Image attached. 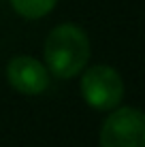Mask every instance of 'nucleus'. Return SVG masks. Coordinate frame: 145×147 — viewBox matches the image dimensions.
Listing matches in <instances>:
<instances>
[{"mask_svg": "<svg viewBox=\"0 0 145 147\" xmlns=\"http://www.w3.org/2000/svg\"><path fill=\"white\" fill-rule=\"evenodd\" d=\"M90 60V38L75 24H60L45 38V66L60 79L77 77Z\"/></svg>", "mask_w": 145, "mask_h": 147, "instance_id": "nucleus-1", "label": "nucleus"}, {"mask_svg": "<svg viewBox=\"0 0 145 147\" xmlns=\"http://www.w3.org/2000/svg\"><path fill=\"white\" fill-rule=\"evenodd\" d=\"M81 96L96 111H111L124 98V81L111 66L96 64L81 77Z\"/></svg>", "mask_w": 145, "mask_h": 147, "instance_id": "nucleus-2", "label": "nucleus"}, {"mask_svg": "<svg viewBox=\"0 0 145 147\" xmlns=\"http://www.w3.org/2000/svg\"><path fill=\"white\" fill-rule=\"evenodd\" d=\"M100 147H145V119L134 107H115L100 128Z\"/></svg>", "mask_w": 145, "mask_h": 147, "instance_id": "nucleus-3", "label": "nucleus"}, {"mask_svg": "<svg viewBox=\"0 0 145 147\" xmlns=\"http://www.w3.org/2000/svg\"><path fill=\"white\" fill-rule=\"evenodd\" d=\"M7 81L19 94L36 96L49 85V70L32 55H17L7 64Z\"/></svg>", "mask_w": 145, "mask_h": 147, "instance_id": "nucleus-4", "label": "nucleus"}, {"mask_svg": "<svg viewBox=\"0 0 145 147\" xmlns=\"http://www.w3.org/2000/svg\"><path fill=\"white\" fill-rule=\"evenodd\" d=\"M58 0H11L13 9L17 15L26 19H41L47 13L53 11Z\"/></svg>", "mask_w": 145, "mask_h": 147, "instance_id": "nucleus-5", "label": "nucleus"}]
</instances>
